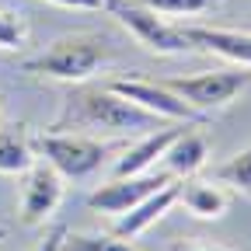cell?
<instances>
[{"label":"cell","instance_id":"cell-5","mask_svg":"<svg viewBox=\"0 0 251 251\" xmlns=\"http://www.w3.org/2000/svg\"><path fill=\"white\" fill-rule=\"evenodd\" d=\"M248 84H251V74H241V70H213V74L164 80V87H171L178 98H185L196 112H213V108L230 105Z\"/></svg>","mask_w":251,"mask_h":251},{"label":"cell","instance_id":"cell-17","mask_svg":"<svg viewBox=\"0 0 251 251\" xmlns=\"http://www.w3.org/2000/svg\"><path fill=\"white\" fill-rule=\"evenodd\" d=\"M143 7L157 11V14H171V18H196V14H209L216 11L224 0H140Z\"/></svg>","mask_w":251,"mask_h":251},{"label":"cell","instance_id":"cell-11","mask_svg":"<svg viewBox=\"0 0 251 251\" xmlns=\"http://www.w3.org/2000/svg\"><path fill=\"white\" fill-rule=\"evenodd\" d=\"M185 126H196V122H175V126H161V129H150L147 140H140L136 147H126L122 157L115 161V178H126V175H143V171H153V164L164 157L168 143L185 129Z\"/></svg>","mask_w":251,"mask_h":251},{"label":"cell","instance_id":"cell-12","mask_svg":"<svg viewBox=\"0 0 251 251\" xmlns=\"http://www.w3.org/2000/svg\"><path fill=\"white\" fill-rule=\"evenodd\" d=\"M178 202L192 213L196 220H220V216H227L230 196H227L220 185L188 175V178L178 181Z\"/></svg>","mask_w":251,"mask_h":251},{"label":"cell","instance_id":"cell-6","mask_svg":"<svg viewBox=\"0 0 251 251\" xmlns=\"http://www.w3.org/2000/svg\"><path fill=\"white\" fill-rule=\"evenodd\" d=\"M63 178L49 161L35 157V164L25 171V185H21V220L28 227L46 224V220L59 209L63 202Z\"/></svg>","mask_w":251,"mask_h":251},{"label":"cell","instance_id":"cell-14","mask_svg":"<svg viewBox=\"0 0 251 251\" xmlns=\"http://www.w3.org/2000/svg\"><path fill=\"white\" fill-rule=\"evenodd\" d=\"M31 164H35V150H31V136L25 133V126H0V175H25Z\"/></svg>","mask_w":251,"mask_h":251},{"label":"cell","instance_id":"cell-19","mask_svg":"<svg viewBox=\"0 0 251 251\" xmlns=\"http://www.w3.org/2000/svg\"><path fill=\"white\" fill-rule=\"evenodd\" d=\"M49 4L70 11H108V0H49Z\"/></svg>","mask_w":251,"mask_h":251},{"label":"cell","instance_id":"cell-16","mask_svg":"<svg viewBox=\"0 0 251 251\" xmlns=\"http://www.w3.org/2000/svg\"><path fill=\"white\" fill-rule=\"evenodd\" d=\"M63 251H136V248L115 234H70L67 230Z\"/></svg>","mask_w":251,"mask_h":251},{"label":"cell","instance_id":"cell-8","mask_svg":"<svg viewBox=\"0 0 251 251\" xmlns=\"http://www.w3.org/2000/svg\"><path fill=\"white\" fill-rule=\"evenodd\" d=\"M175 175L168 171H143V175H126V178H112L108 185L94 188V192L87 196V206L98 209V213H108V216H119L126 213L129 206H136L140 199H147L150 192H157L161 185H168Z\"/></svg>","mask_w":251,"mask_h":251},{"label":"cell","instance_id":"cell-13","mask_svg":"<svg viewBox=\"0 0 251 251\" xmlns=\"http://www.w3.org/2000/svg\"><path fill=\"white\" fill-rule=\"evenodd\" d=\"M206 157H209L206 136L196 133V129H181V133L168 143V150H164V157H161V164H164L168 175L188 178V175H196V171L206 168Z\"/></svg>","mask_w":251,"mask_h":251},{"label":"cell","instance_id":"cell-3","mask_svg":"<svg viewBox=\"0 0 251 251\" xmlns=\"http://www.w3.org/2000/svg\"><path fill=\"white\" fill-rule=\"evenodd\" d=\"M35 157L49 161L63 178H87L94 175L105 157H112L119 147L115 143H101L94 136H70V133H39L31 140Z\"/></svg>","mask_w":251,"mask_h":251},{"label":"cell","instance_id":"cell-2","mask_svg":"<svg viewBox=\"0 0 251 251\" xmlns=\"http://www.w3.org/2000/svg\"><path fill=\"white\" fill-rule=\"evenodd\" d=\"M108 52H112L108 42L98 35H67V39H56L46 52L25 59L21 70L35 77H52V80H87L108 59Z\"/></svg>","mask_w":251,"mask_h":251},{"label":"cell","instance_id":"cell-1","mask_svg":"<svg viewBox=\"0 0 251 251\" xmlns=\"http://www.w3.org/2000/svg\"><path fill=\"white\" fill-rule=\"evenodd\" d=\"M63 122L108 129V133H136V129H161L164 126V119H157L153 112L126 101L122 94H115L108 87H84V91L70 94Z\"/></svg>","mask_w":251,"mask_h":251},{"label":"cell","instance_id":"cell-18","mask_svg":"<svg viewBox=\"0 0 251 251\" xmlns=\"http://www.w3.org/2000/svg\"><path fill=\"white\" fill-rule=\"evenodd\" d=\"M28 42V21L25 14L0 7V49H21Z\"/></svg>","mask_w":251,"mask_h":251},{"label":"cell","instance_id":"cell-4","mask_svg":"<svg viewBox=\"0 0 251 251\" xmlns=\"http://www.w3.org/2000/svg\"><path fill=\"white\" fill-rule=\"evenodd\" d=\"M108 11L153 52H161V56H185V52H192V42L185 39V31L168 25L157 11L143 7L140 0H108Z\"/></svg>","mask_w":251,"mask_h":251},{"label":"cell","instance_id":"cell-9","mask_svg":"<svg viewBox=\"0 0 251 251\" xmlns=\"http://www.w3.org/2000/svg\"><path fill=\"white\" fill-rule=\"evenodd\" d=\"M175 202H178V181L171 178L168 185H161L157 192H150V196L140 199L136 206H129L126 213H119L112 234H115V237H126V241H133V237H140L147 227H153V224H157V220H161Z\"/></svg>","mask_w":251,"mask_h":251},{"label":"cell","instance_id":"cell-15","mask_svg":"<svg viewBox=\"0 0 251 251\" xmlns=\"http://www.w3.org/2000/svg\"><path fill=\"white\" fill-rule=\"evenodd\" d=\"M213 175H216V181H224V185L237 188V192L251 196V147H248V150H237L230 161L220 164Z\"/></svg>","mask_w":251,"mask_h":251},{"label":"cell","instance_id":"cell-21","mask_svg":"<svg viewBox=\"0 0 251 251\" xmlns=\"http://www.w3.org/2000/svg\"><path fill=\"white\" fill-rule=\"evenodd\" d=\"M63 237H67V227L56 224V227L46 234V241H39V248H35V251H63Z\"/></svg>","mask_w":251,"mask_h":251},{"label":"cell","instance_id":"cell-10","mask_svg":"<svg viewBox=\"0 0 251 251\" xmlns=\"http://www.w3.org/2000/svg\"><path fill=\"white\" fill-rule=\"evenodd\" d=\"M185 39L192 49H206L224 56L227 63L251 67V31H234V28H209V25H181Z\"/></svg>","mask_w":251,"mask_h":251},{"label":"cell","instance_id":"cell-7","mask_svg":"<svg viewBox=\"0 0 251 251\" xmlns=\"http://www.w3.org/2000/svg\"><path fill=\"white\" fill-rule=\"evenodd\" d=\"M108 91L122 94L126 101H133L147 112H153L157 119H171V122H202V112H196L192 105H188L185 98H178V94L164 84H150V80H108L105 84Z\"/></svg>","mask_w":251,"mask_h":251},{"label":"cell","instance_id":"cell-20","mask_svg":"<svg viewBox=\"0 0 251 251\" xmlns=\"http://www.w3.org/2000/svg\"><path fill=\"white\" fill-rule=\"evenodd\" d=\"M168 251H234L227 244H202V241H171Z\"/></svg>","mask_w":251,"mask_h":251},{"label":"cell","instance_id":"cell-22","mask_svg":"<svg viewBox=\"0 0 251 251\" xmlns=\"http://www.w3.org/2000/svg\"><path fill=\"white\" fill-rule=\"evenodd\" d=\"M4 237H7V227H4V224H0V241H4Z\"/></svg>","mask_w":251,"mask_h":251}]
</instances>
